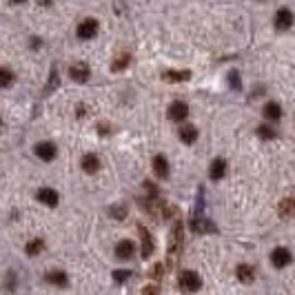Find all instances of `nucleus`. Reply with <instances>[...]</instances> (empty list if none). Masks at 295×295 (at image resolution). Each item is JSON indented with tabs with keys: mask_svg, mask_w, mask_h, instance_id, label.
Returning a JSON list of instances; mask_svg holds the SVG:
<instances>
[{
	"mask_svg": "<svg viewBox=\"0 0 295 295\" xmlns=\"http://www.w3.org/2000/svg\"><path fill=\"white\" fill-rule=\"evenodd\" d=\"M291 24H293V11L284 7L278 9V14H275V29L278 32H286Z\"/></svg>",
	"mask_w": 295,
	"mask_h": 295,
	"instance_id": "39448f33",
	"label": "nucleus"
},
{
	"mask_svg": "<svg viewBox=\"0 0 295 295\" xmlns=\"http://www.w3.org/2000/svg\"><path fill=\"white\" fill-rule=\"evenodd\" d=\"M229 82H233V87L240 89V78H238V73H235V71H233L231 76H229Z\"/></svg>",
	"mask_w": 295,
	"mask_h": 295,
	"instance_id": "c85d7f7f",
	"label": "nucleus"
},
{
	"mask_svg": "<svg viewBox=\"0 0 295 295\" xmlns=\"http://www.w3.org/2000/svg\"><path fill=\"white\" fill-rule=\"evenodd\" d=\"M142 295H158V288H156V284H149L142 291Z\"/></svg>",
	"mask_w": 295,
	"mask_h": 295,
	"instance_id": "bb28decb",
	"label": "nucleus"
},
{
	"mask_svg": "<svg viewBox=\"0 0 295 295\" xmlns=\"http://www.w3.org/2000/svg\"><path fill=\"white\" fill-rule=\"evenodd\" d=\"M191 78V73H189L187 69H182V71H164V80L167 82H184V80H189Z\"/></svg>",
	"mask_w": 295,
	"mask_h": 295,
	"instance_id": "aec40b11",
	"label": "nucleus"
},
{
	"mask_svg": "<svg viewBox=\"0 0 295 295\" xmlns=\"http://www.w3.org/2000/svg\"><path fill=\"white\" fill-rule=\"evenodd\" d=\"M226 173V162L224 158H216L211 162V167H209V175H211V180H222Z\"/></svg>",
	"mask_w": 295,
	"mask_h": 295,
	"instance_id": "9d476101",
	"label": "nucleus"
},
{
	"mask_svg": "<svg viewBox=\"0 0 295 295\" xmlns=\"http://www.w3.org/2000/svg\"><path fill=\"white\" fill-rule=\"evenodd\" d=\"M98 36V22L94 20V18H87V20H82L78 24V38L82 40H91Z\"/></svg>",
	"mask_w": 295,
	"mask_h": 295,
	"instance_id": "7ed1b4c3",
	"label": "nucleus"
},
{
	"mask_svg": "<svg viewBox=\"0 0 295 295\" xmlns=\"http://www.w3.org/2000/svg\"><path fill=\"white\" fill-rule=\"evenodd\" d=\"M45 280L49 282V284H56V286H67V284H69L67 273H63V271H49L45 275Z\"/></svg>",
	"mask_w": 295,
	"mask_h": 295,
	"instance_id": "a211bd4d",
	"label": "nucleus"
},
{
	"mask_svg": "<svg viewBox=\"0 0 295 295\" xmlns=\"http://www.w3.org/2000/svg\"><path fill=\"white\" fill-rule=\"evenodd\" d=\"M280 213L282 216H293L295 213V198H284L280 202Z\"/></svg>",
	"mask_w": 295,
	"mask_h": 295,
	"instance_id": "412c9836",
	"label": "nucleus"
},
{
	"mask_svg": "<svg viewBox=\"0 0 295 295\" xmlns=\"http://www.w3.org/2000/svg\"><path fill=\"white\" fill-rule=\"evenodd\" d=\"M129 275H131L129 271H115L113 273V280L115 282H125V280H129Z\"/></svg>",
	"mask_w": 295,
	"mask_h": 295,
	"instance_id": "a878e982",
	"label": "nucleus"
},
{
	"mask_svg": "<svg viewBox=\"0 0 295 295\" xmlns=\"http://www.w3.org/2000/svg\"><path fill=\"white\" fill-rule=\"evenodd\" d=\"M36 156H38L40 160H45V162H51L53 158H56V144L53 142H40V144H36Z\"/></svg>",
	"mask_w": 295,
	"mask_h": 295,
	"instance_id": "0eeeda50",
	"label": "nucleus"
},
{
	"mask_svg": "<svg viewBox=\"0 0 295 295\" xmlns=\"http://www.w3.org/2000/svg\"><path fill=\"white\" fill-rule=\"evenodd\" d=\"M291 260H293V255H291V251L288 249H284V247H278L271 253V264L275 269H284V267H288L291 264Z\"/></svg>",
	"mask_w": 295,
	"mask_h": 295,
	"instance_id": "20e7f679",
	"label": "nucleus"
},
{
	"mask_svg": "<svg viewBox=\"0 0 295 295\" xmlns=\"http://www.w3.org/2000/svg\"><path fill=\"white\" fill-rule=\"evenodd\" d=\"M42 249H45V242H42V240H32V242L27 244V255H38Z\"/></svg>",
	"mask_w": 295,
	"mask_h": 295,
	"instance_id": "b1692460",
	"label": "nucleus"
},
{
	"mask_svg": "<svg viewBox=\"0 0 295 295\" xmlns=\"http://www.w3.org/2000/svg\"><path fill=\"white\" fill-rule=\"evenodd\" d=\"M98 169H100V160H98V156L89 153V156L82 158V171L84 173H96Z\"/></svg>",
	"mask_w": 295,
	"mask_h": 295,
	"instance_id": "dca6fc26",
	"label": "nucleus"
},
{
	"mask_svg": "<svg viewBox=\"0 0 295 295\" xmlns=\"http://www.w3.org/2000/svg\"><path fill=\"white\" fill-rule=\"evenodd\" d=\"M115 255H118V260H131L136 255V244L131 240H122V242H118V247H115Z\"/></svg>",
	"mask_w": 295,
	"mask_h": 295,
	"instance_id": "6e6552de",
	"label": "nucleus"
},
{
	"mask_svg": "<svg viewBox=\"0 0 295 295\" xmlns=\"http://www.w3.org/2000/svg\"><path fill=\"white\" fill-rule=\"evenodd\" d=\"M191 229H193L195 233H211V231H216V226L209 222V220L195 216V218L191 220Z\"/></svg>",
	"mask_w": 295,
	"mask_h": 295,
	"instance_id": "4468645a",
	"label": "nucleus"
},
{
	"mask_svg": "<svg viewBox=\"0 0 295 295\" xmlns=\"http://www.w3.org/2000/svg\"><path fill=\"white\" fill-rule=\"evenodd\" d=\"M69 76H71V80H76V82H87L91 71H89L87 65H73L69 69Z\"/></svg>",
	"mask_w": 295,
	"mask_h": 295,
	"instance_id": "9b49d317",
	"label": "nucleus"
},
{
	"mask_svg": "<svg viewBox=\"0 0 295 295\" xmlns=\"http://www.w3.org/2000/svg\"><path fill=\"white\" fill-rule=\"evenodd\" d=\"M140 251H142V257H149L153 253V238L149 229H144V226H140Z\"/></svg>",
	"mask_w": 295,
	"mask_h": 295,
	"instance_id": "1a4fd4ad",
	"label": "nucleus"
},
{
	"mask_svg": "<svg viewBox=\"0 0 295 295\" xmlns=\"http://www.w3.org/2000/svg\"><path fill=\"white\" fill-rule=\"evenodd\" d=\"M264 118L267 120H280L282 118V107L278 102H267L264 104Z\"/></svg>",
	"mask_w": 295,
	"mask_h": 295,
	"instance_id": "f3484780",
	"label": "nucleus"
},
{
	"mask_svg": "<svg viewBox=\"0 0 295 295\" xmlns=\"http://www.w3.org/2000/svg\"><path fill=\"white\" fill-rule=\"evenodd\" d=\"M178 133H180V140L184 144H193L195 140H198V129H195L193 125H182Z\"/></svg>",
	"mask_w": 295,
	"mask_h": 295,
	"instance_id": "f8f14e48",
	"label": "nucleus"
},
{
	"mask_svg": "<svg viewBox=\"0 0 295 295\" xmlns=\"http://www.w3.org/2000/svg\"><path fill=\"white\" fill-rule=\"evenodd\" d=\"M153 171L158 178H169V162L164 156H156L153 158Z\"/></svg>",
	"mask_w": 295,
	"mask_h": 295,
	"instance_id": "2eb2a0df",
	"label": "nucleus"
},
{
	"mask_svg": "<svg viewBox=\"0 0 295 295\" xmlns=\"http://www.w3.org/2000/svg\"><path fill=\"white\" fill-rule=\"evenodd\" d=\"M257 136H260V138H264V140H271V138H275V131H273V129L271 127H260V129H257Z\"/></svg>",
	"mask_w": 295,
	"mask_h": 295,
	"instance_id": "393cba45",
	"label": "nucleus"
},
{
	"mask_svg": "<svg viewBox=\"0 0 295 295\" xmlns=\"http://www.w3.org/2000/svg\"><path fill=\"white\" fill-rule=\"evenodd\" d=\"M129 60H131V56H129V53H118V56H115V60H113V65H111V69L113 71H122L129 65Z\"/></svg>",
	"mask_w": 295,
	"mask_h": 295,
	"instance_id": "4be33fe9",
	"label": "nucleus"
},
{
	"mask_svg": "<svg viewBox=\"0 0 295 295\" xmlns=\"http://www.w3.org/2000/svg\"><path fill=\"white\" fill-rule=\"evenodd\" d=\"M180 247H182V222L178 220L171 229V240H169V262L175 260V253H180Z\"/></svg>",
	"mask_w": 295,
	"mask_h": 295,
	"instance_id": "f257e3e1",
	"label": "nucleus"
},
{
	"mask_svg": "<svg viewBox=\"0 0 295 295\" xmlns=\"http://www.w3.org/2000/svg\"><path fill=\"white\" fill-rule=\"evenodd\" d=\"M36 198H38L42 204H47V206H56L58 204V193L53 191V189H40Z\"/></svg>",
	"mask_w": 295,
	"mask_h": 295,
	"instance_id": "ddd939ff",
	"label": "nucleus"
},
{
	"mask_svg": "<svg viewBox=\"0 0 295 295\" xmlns=\"http://www.w3.org/2000/svg\"><path fill=\"white\" fill-rule=\"evenodd\" d=\"M151 275H153V278H162V264H156V267H153V271H151Z\"/></svg>",
	"mask_w": 295,
	"mask_h": 295,
	"instance_id": "cd10ccee",
	"label": "nucleus"
},
{
	"mask_svg": "<svg viewBox=\"0 0 295 295\" xmlns=\"http://www.w3.org/2000/svg\"><path fill=\"white\" fill-rule=\"evenodd\" d=\"M187 115H189V107H187V102H182V100L171 102V107H169V118H171V120L182 122L184 118H187Z\"/></svg>",
	"mask_w": 295,
	"mask_h": 295,
	"instance_id": "423d86ee",
	"label": "nucleus"
},
{
	"mask_svg": "<svg viewBox=\"0 0 295 295\" xmlns=\"http://www.w3.org/2000/svg\"><path fill=\"white\" fill-rule=\"evenodd\" d=\"M180 286L184 288V291H198V288L202 286V280L195 271H182L180 273Z\"/></svg>",
	"mask_w": 295,
	"mask_h": 295,
	"instance_id": "f03ea898",
	"label": "nucleus"
},
{
	"mask_svg": "<svg viewBox=\"0 0 295 295\" xmlns=\"http://www.w3.org/2000/svg\"><path fill=\"white\" fill-rule=\"evenodd\" d=\"M253 278H255L253 267H249V264H240L238 267V280L244 282V284H249V282H253Z\"/></svg>",
	"mask_w": 295,
	"mask_h": 295,
	"instance_id": "6ab92c4d",
	"label": "nucleus"
},
{
	"mask_svg": "<svg viewBox=\"0 0 295 295\" xmlns=\"http://www.w3.org/2000/svg\"><path fill=\"white\" fill-rule=\"evenodd\" d=\"M11 80H14V73H11V69H9V67H3V69H0V87L7 89L9 84H11Z\"/></svg>",
	"mask_w": 295,
	"mask_h": 295,
	"instance_id": "5701e85b",
	"label": "nucleus"
}]
</instances>
